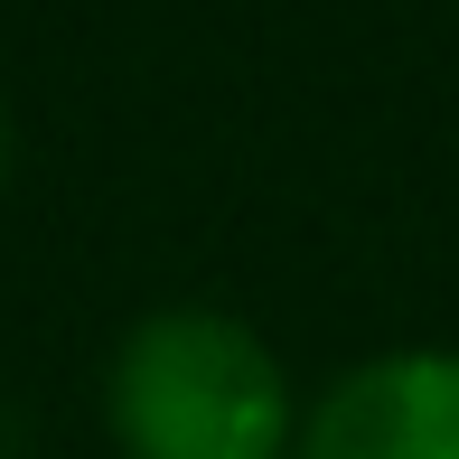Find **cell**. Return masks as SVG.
<instances>
[{
  "instance_id": "6da1fadb",
  "label": "cell",
  "mask_w": 459,
  "mask_h": 459,
  "mask_svg": "<svg viewBox=\"0 0 459 459\" xmlns=\"http://www.w3.org/2000/svg\"><path fill=\"white\" fill-rule=\"evenodd\" d=\"M300 385L254 319L216 300H160L103 357L113 459H290Z\"/></svg>"
},
{
  "instance_id": "7a4b0ae2",
  "label": "cell",
  "mask_w": 459,
  "mask_h": 459,
  "mask_svg": "<svg viewBox=\"0 0 459 459\" xmlns=\"http://www.w3.org/2000/svg\"><path fill=\"white\" fill-rule=\"evenodd\" d=\"M290 459H459V347H375L300 412Z\"/></svg>"
},
{
  "instance_id": "3957f363",
  "label": "cell",
  "mask_w": 459,
  "mask_h": 459,
  "mask_svg": "<svg viewBox=\"0 0 459 459\" xmlns=\"http://www.w3.org/2000/svg\"><path fill=\"white\" fill-rule=\"evenodd\" d=\"M0 187H10V103H0Z\"/></svg>"
}]
</instances>
